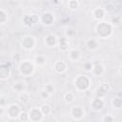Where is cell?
<instances>
[{
  "instance_id": "4316f807",
  "label": "cell",
  "mask_w": 122,
  "mask_h": 122,
  "mask_svg": "<svg viewBox=\"0 0 122 122\" xmlns=\"http://www.w3.org/2000/svg\"><path fill=\"white\" fill-rule=\"evenodd\" d=\"M79 2L78 0H69L68 1V8L71 11H75L79 8Z\"/></svg>"
},
{
  "instance_id": "ffe728a7",
  "label": "cell",
  "mask_w": 122,
  "mask_h": 122,
  "mask_svg": "<svg viewBox=\"0 0 122 122\" xmlns=\"http://www.w3.org/2000/svg\"><path fill=\"white\" fill-rule=\"evenodd\" d=\"M11 89L17 93L27 90V83L24 80H17L11 85Z\"/></svg>"
},
{
  "instance_id": "4fadbf2b",
  "label": "cell",
  "mask_w": 122,
  "mask_h": 122,
  "mask_svg": "<svg viewBox=\"0 0 122 122\" xmlns=\"http://www.w3.org/2000/svg\"><path fill=\"white\" fill-rule=\"evenodd\" d=\"M112 91V86L109 84V83H106V82H104V83H101L100 85H99V87L97 88V90H96V96H98V97H102V98H104V96H106L110 92Z\"/></svg>"
},
{
  "instance_id": "5bb4252c",
  "label": "cell",
  "mask_w": 122,
  "mask_h": 122,
  "mask_svg": "<svg viewBox=\"0 0 122 122\" xmlns=\"http://www.w3.org/2000/svg\"><path fill=\"white\" fill-rule=\"evenodd\" d=\"M53 71L58 74H63L68 71V63L63 60H57L53 64Z\"/></svg>"
},
{
  "instance_id": "9c48e42d",
  "label": "cell",
  "mask_w": 122,
  "mask_h": 122,
  "mask_svg": "<svg viewBox=\"0 0 122 122\" xmlns=\"http://www.w3.org/2000/svg\"><path fill=\"white\" fill-rule=\"evenodd\" d=\"M107 14H108V12H107L106 9L103 7H96L92 10V16L97 22L105 20V17Z\"/></svg>"
},
{
  "instance_id": "9a60e30c",
  "label": "cell",
  "mask_w": 122,
  "mask_h": 122,
  "mask_svg": "<svg viewBox=\"0 0 122 122\" xmlns=\"http://www.w3.org/2000/svg\"><path fill=\"white\" fill-rule=\"evenodd\" d=\"M57 47H58V50L61 52H68L70 51L69 50V47H70V39L68 37H66L65 35L59 37L58 38Z\"/></svg>"
},
{
  "instance_id": "1f68e13d",
  "label": "cell",
  "mask_w": 122,
  "mask_h": 122,
  "mask_svg": "<svg viewBox=\"0 0 122 122\" xmlns=\"http://www.w3.org/2000/svg\"><path fill=\"white\" fill-rule=\"evenodd\" d=\"M92 67H93V63L92 61H85L84 64H83V69L86 71H88V72H91L92 71Z\"/></svg>"
},
{
  "instance_id": "7402d4cb",
  "label": "cell",
  "mask_w": 122,
  "mask_h": 122,
  "mask_svg": "<svg viewBox=\"0 0 122 122\" xmlns=\"http://www.w3.org/2000/svg\"><path fill=\"white\" fill-rule=\"evenodd\" d=\"M23 24L28 28H31L35 24L34 16L33 15H25L23 17Z\"/></svg>"
},
{
  "instance_id": "277c9868",
  "label": "cell",
  "mask_w": 122,
  "mask_h": 122,
  "mask_svg": "<svg viewBox=\"0 0 122 122\" xmlns=\"http://www.w3.org/2000/svg\"><path fill=\"white\" fill-rule=\"evenodd\" d=\"M36 43H37V40L36 38L33 36V35H30V34H27V35H24L21 37L20 39V46L21 48L26 51H32L35 46H36Z\"/></svg>"
},
{
  "instance_id": "3957f363",
  "label": "cell",
  "mask_w": 122,
  "mask_h": 122,
  "mask_svg": "<svg viewBox=\"0 0 122 122\" xmlns=\"http://www.w3.org/2000/svg\"><path fill=\"white\" fill-rule=\"evenodd\" d=\"M35 67H36V65L34 64L33 61H30L29 59L22 60L18 64L19 74L23 77H30L35 72Z\"/></svg>"
},
{
  "instance_id": "cb8c5ba5",
  "label": "cell",
  "mask_w": 122,
  "mask_h": 122,
  "mask_svg": "<svg viewBox=\"0 0 122 122\" xmlns=\"http://www.w3.org/2000/svg\"><path fill=\"white\" fill-rule=\"evenodd\" d=\"M40 110L41 112H43V114L46 116V115H49L52 112V107L49 104V103H43L41 106H40Z\"/></svg>"
},
{
  "instance_id": "74e56055",
  "label": "cell",
  "mask_w": 122,
  "mask_h": 122,
  "mask_svg": "<svg viewBox=\"0 0 122 122\" xmlns=\"http://www.w3.org/2000/svg\"><path fill=\"white\" fill-rule=\"evenodd\" d=\"M60 1H65V0H60Z\"/></svg>"
},
{
  "instance_id": "f546056e",
  "label": "cell",
  "mask_w": 122,
  "mask_h": 122,
  "mask_svg": "<svg viewBox=\"0 0 122 122\" xmlns=\"http://www.w3.org/2000/svg\"><path fill=\"white\" fill-rule=\"evenodd\" d=\"M17 120L19 121H22V122H26V121H30V117H29V112H25V111H22L21 113L19 114Z\"/></svg>"
},
{
  "instance_id": "d590c367",
  "label": "cell",
  "mask_w": 122,
  "mask_h": 122,
  "mask_svg": "<svg viewBox=\"0 0 122 122\" xmlns=\"http://www.w3.org/2000/svg\"><path fill=\"white\" fill-rule=\"evenodd\" d=\"M11 60L13 61V62H16V63H20L22 60H21V55L19 54V53H17V52H15V53H13L12 55H11Z\"/></svg>"
},
{
  "instance_id": "30bf717a",
  "label": "cell",
  "mask_w": 122,
  "mask_h": 122,
  "mask_svg": "<svg viewBox=\"0 0 122 122\" xmlns=\"http://www.w3.org/2000/svg\"><path fill=\"white\" fill-rule=\"evenodd\" d=\"M82 58V52L79 49L73 48L68 51V59L71 63H77Z\"/></svg>"
},
{
  "instance_id": "836d02e7",
  "label": "cell",
  "mask_w": 122,
  "mask_h": 122,
  "mask_svg": "<svg viewBox=\"0 0 122 122\" xmlns=\"http://www.w3.org/2000/svg\"><path fill=\"white\" fill-rule=\"evenodd\" d=\"M39 96H40V98L42 99V100H44V101H46V100H48L51 95V94H49L46 91H44V90H42L41 92H40V93H39Z\"/></svg>"
},
{
  "instance_id": "ab89813d",
  "label": "cell",
  "mask_w": 122,
  "mask_h": 122,
  "mask_svg": "<svg viewBox=\"0 0 122 122\" xmlns=\"http://www.w3.org/2000/svg\"><path fill=\"white\" fill-rule=\"evenodd\" d=\"M121 51H122V49H121Z\"/></svg>"
},
{
  "instance_id": "83f0119b",
  "label": "cell",
  "mask_w": 122,
  "mask_h": 122,
  "mask_svg": "<svg viewBox=\"0 0 122 122\" xmlns=\"http://www.w3.org/2000/svg\"><path fill=\"white\" fill-rule=\"evenodd\" d=\"M43 90H44V91H46L49 94L53 95V93L55 92V86H54L52 83H47V84H45V85H44Z\"/></svg>"
},
{
  "instance_id": "d6a6232c",
  "label": "cell",
  "mask_w": 122,
  "mask_h": 122,
  "mask_svg": "<svg viewBox=\"0 0 122 122\" xmlns=\"http://www.w3.org/2000/svg\"><path fill=\"white\" fill-rule=\"evenodd\" d=\"M115 120V118H114V116H112V114H105L102 118H101V121H103V122H112V121H114Z\"/></svg>"
},
{
  "instance_id": "8fae6325",
  "label": "cell",
  "mask_w": 122,
  "mask_h": 122,
  "mask_svg": "<svg viewBox=\"0 0 122 122\" xmlns=\"http://www.w3.org/2000/svg\"><path fill=\"white\" fill-rule=\"evenodd\" d=\"M91 107L95 112H101L105 107V100L102 97L95 96L91 101Z\"/></svg>"
},
{
  "instance_id": "8992f818",
  "label": "cell",
  "mask_w": 122,
  "mask_h": 122,
  "mask_svg": "<svg viewBox=\"0 0 122 122\" xmlns=\"http://www.w3.org/2000/svg\"><path fill=\"white\" fill-rule=\"evenodd\" d=\"M70 114L73 120L79 121L82 120L86 115V111L82 106L79 105H73L70 109Z\"/></svg>"
},
{
  "instance_id": "8d00e7d4",
  "label": "cell",
  "mask_w": 122,
  "mask_h": 122,
  "mask_svg": "<svg viewBox=\"0 0 122 122\" xmlns=\"http://www.w3.org/2000/svg\"><path fill=\"white\" fill-rule=\"evenodd\" d=\"M118 72H119V74L122 76V66L119 68V70H118Z\"/></svg>"
},
{
  "instance_id": "7c38bea8",
  "label": "cell",
  "mask_w": 122,
  "mask_h": 122,
  "mask_svg": "<svg viewBox=\"0 0 122 122\" xmlns=\"http://www.w3.org/2000/svg\"><path fill=\"white\" fill-rule=\"evenodd\" d=\"M44 44L47 48H54L58 44V37L53 33H49L44 37Z\"/></svg>"
},
{
  "instance_id": "5b68a950",
  "label": "cell",
  "mask_w": 122,
  "mask_h": 122,
  "mask_svg": "<svg viewBox=\"0 0 122 122\" xmlns=\"http://www.w3.org/2000/svg\"><path fill=\"white\" fill-rule=\"evenodd\" d=\"M22 109L17 103H10L6 105V116L10 120H17Z\"/></svg>"
},
{
  "instance_id": "484cf974",
  "label": "cell",
  "mask_w": 122,
  "mask_h": 122,
  "mask_svg": "<svg viewBox=\"0 0 122 122\" xmlns=\"http://www.w3.org/2000/svg\"><path fill=\"white\" fill-rule=\"evenodd\" d=\"M74 98H75V94H74V92H65V93L63 94V100H64L65 103H67V104H70V103L73 102Z\"/></svg>"
},
{
  "instance_id": "6da1fadb",
  "label": "cell",
  "mask_w": 122,
  "mask_h": 122,
  "mask_svg": "<svg viewBox=\"0 0 122 122\" xmlns=\"http://www.w3.org/2000/svg\"><path fill=\"white\" fill-rule=\"evenodd\" d=\"M95 33L99 39H109L113 35L114 26L110 21H99L94 28Z\"/></svg>"
},
{
  "instance_id": "ba28073f",
  "label": "cell",
  "mask_w": 122,
  "mask_h": 122,
  "mask_svg": "<svg viewBox=\"0 0 122 122\" xmlns=\"http://www.w3.org/2000/svg\"><path fill=\"white\" fill-rule=\"evenodd\" d=\"M11 75V67L10 63L2 62L0 65V80L6 81Z\"/></svg>"
},
{
  "instance_id": "d6986e66",
  "label": "cell",
  "mask_w": 122,
  "mask_h": 122,
  "mask_svg": "<svg viewBox=\"0 0 122 122\" xmlns=\"http://www.w3.org/2000/svg\"><path fill=\"white\" fill-rule=\"evenodd\" d=\"M17 99H18V102L21 104V105H28L30 101V94L29 92L26 91H23L21 92L18 93V96H17Z\"/></svg>"
},
{
  "instance_id": "4dcf8cb0",
  "label": "cell",
  "mask_w": 122,
  "mask_h": 122,
  "mask_svg": "<svg viewBox=\"0 0 122 122\" xmlns=\"http://www.w3.org/2000/svg\"><path fill=\"white\" fill-rule=\"evenodd\" d=\"M110 22H111L114 27L119 26V25L121 24V17H120V16H118V15H113V16L111 18Z\"/></svg>"
},
{
  "instance_id": "44dd1931",
  "label": "cell",
  "mask_w": 122,
  "mask_h": 122,
  "mask_svg": "<svg viewBox=\"0 0 122 122\" xmlns=\"http://www.w3.org/2000/svg\"><path fill=\"white\" fill-rule=\"evenodd\" d=\"M33 62L37 67L43 68L47 65V57L44 54H37L33 58Z\"/></svg>"
},
{
  "instance_id": "f35d334b",
  "label": "cell",
  "mask_w": 122,
  "mask_h": 122,
  "mask_svg": "<svg viewBox=\"0 0 122 122\" xmlns=\"http://www.w3.org/2000/svg\"><path fill=\"white\" fill-rule=\"evenodd\" d=\"M0 1H4V0H0Z\"/></svg>"
},
{
  "instance_id": "52a82bcc",
  "label": "cell",
  "mask_w": 122,
  "mask_h": 122,
  "mask_svg": "<svg viewBox=\"0 0 122 122\" xmlns=\"http://www.w3.org/2000/svg\"><path fill=\"white\" fill-rule=\"evenodd\" d=\"M29 117L31 122H40L44 119L45 115L40 110V107H32L29 110Z\"/></svg>"
},
{
  "instance_id": "603a6c76",
  "label": "cell",
  "mask_w": 122,
  "mask_h": 122,
  "mask_svg": "<svg viewBox=\"0 0 122 122\" xmlns=\"http://www.w3.org/2000/svg\"><path fill=\"white\" fill-rule=\"evenodd\" d=\"M112 103V106L113 109L115 110H120L122 109V97L121 96H115L112 99L111 101Z\"/></svg>"
},
{
  "instance_id": "f1b7e54d",
  "label": "cell",
  "mask_w": 122,
  "mask_h": 122,
  "mask_svg": "<svg viewBox=\"0 0 122 122\" xmlns=\"http://www.w3.org/2000/svg\"><path fill=\"white\" fill-rule=\"evenodd\" d=\"M75 34H76V31H75V30H74V29H72L71 27H67V28L65 29L64 35H65L66 37H68L69 39L73 38V37L75 36Z\"/></svg>"
},
{
  "instance_id": "7a4b0ae2",
  "label": "cell",
  "mask_w": 122,
  "mask_h": 122,
  "mask_svg": "<svg viewBox=\"0 0 122 122\" xmlns=\"http://www.w3.org/2000/svg\"><path fill=\"white\" fill-rule=\"evenodd\" d=\"M92 85V80L90 76L86 74H78L73 79V86L77 92H87Z\"/></svg>"
},
{
  "instance_id": "e575fe53",
  "label": "cell",
  "mask_w": 122,
  "mask_h": 122,
  "mask_svg": "<svg viewBox=\"0 0 122 122\" xmlns=\"http://www.w3.org/2000/svg\"><path fill=\"white\" fill-rule=\"evenodd\" d=\"M106 10H107V12L108 13H112V12H114V10H115V6L112 4V3H109L107 6H106Z\"/></svg>"
},
{
  "instance_id": "d4e9b609",
  "label": "cell",
  "mask_w": 122,
  "mask_h": 122,
  "mask_svg": "<svg viewBox=\"0 0 122 122\" xmlns=\"http://www.w3.org/2000/svg\"><path fill=\"white\" fill-rule=\"evenodd\" d=\"M8 18H9L8 11L4 8H1L0 9V25L2 26L5 25L8 22Z\"/></svg>"
},
{
  "instance_id": "ac0fdd59",
  "label": "cell",
  "mask_w": 122,
  "mask_h": 122,
  "mask_svg": "<svg viewBox=\"0 0 122 122\" xmlns=\"http://www.w3.org/2000/svg\"><path fill=\"white\" fill-rule=\"evenodd\" d=\"M86 48L90 51H95L100 48V42H99V38H89L86 41Z\"/></svg>"
},
{
  "instance_id": "2e32d148",
  "label": "cell",
  "mask_w": 122,
  "mask_h": 122,
  "mask_svg": "<svg viewBox=\"0 0 122 122\" xmlns=\"http://www.w3.org/2000/svg\"><path fill=\"white\" fill-rule=\"evenodd\" d=\"M93 77H101L105 73V66L102 63H93L92 70L91 71Z\"/></svg>"
},
{
  "instance_id": "e0dca14e",
  "label": "cell",
  "mask_w": 122,
  "mask_h": 122,
  "mask_svg": "<svg viewBox=\"0 0 122 122\" xmlns=\"http://www.w3.org/2000/svg\"><path fill=\"white\" fill-rule=\"evenodd\" d=\"M39 20H40V22H41L44 26H47V27H48V26H51V25L53 24V22H54V16L52 15L51 12L46 11V12H44V13L40 16Z\"/></svg>"
}]
</instances>
